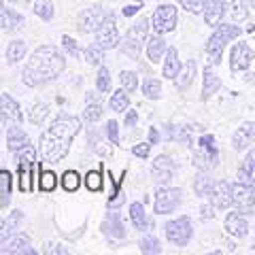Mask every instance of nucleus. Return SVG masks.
I'll list each match as a JSON object with an SVG mask.
<instances>
[{"mask_svg": "<svg viewBox=\"0 0 255 255\" xmlns=\"http://www.w3.org/2000/svg\"><path fill=\"white\" fill-rule=\"evenodd\" d=\"M109 107H111V111H115V113H124V111L130 109V96H128V92L124 87L117 92H111Z\"/></svg>", "mask_w": 255, "mask_h": 255, "instance_id": "nucleus-33", "label": "nucleus"}, {"mask_svg": "<svg viewBox=\"0 0 255 255\" xmlns=\"http://www.w3.org/2000/svg\"><path fill=\"white\" fill-rule=\"evenodd\" d=\"M60 45H62V49L70 55V58H79V55L83 53V49L77 45V41H75L73 36H68V34H62V38H60Z\"/></svg>", "mask_w": 255, "mask_h": 255, "instance_id": "nucleus-43", "label": "nucleus"}, {"mask_svg": "<svg viewBox=\"0 0 255 255\" xmlns=\"http://www.w3.org/2000/svg\"><path fill=\"white\" fill-rule=\"evenodd\" d=\"M255 60V51L247 43H234L230 49V68L238 73V70H247Z\"/></svg>", "mask_w": 255, "mask_h": 255, "instance_id": "nucleus-11", "label": "nucleus"}, {"mask_svg": "<svg viewBox=\"0 0 255 255\" xmlns=\"http://www.w3.org/2000/svg\"><path fill=\"white\" fill-rule=\"evenodd\" d=\"M4 9H6V6H4V0H0V15H2Z\"/></svg>", "mask_w": 255, "mask_h": 255, "instance_id": "nucleus-58", "label": "nucleus"}, {"mask_svg": "<svg viewBox=\"0 0 255 255\" xmlns=\"http://www.w3.org/2000/svg\"><path fill=\"white\" fill-rule=\"evenodd\" d=\"M221 90V77L213 66H206L202 73V100H209Z\"/></svg>", "mask_w": 255, "mask_h": 255, "instance_id": "nucleus-21", "label": "nucleus"}, {"mask_svg": "<svg viewBox=\"0 0 255 255\" xmlns=\"http://www.w3.org/2000/svg\"><path fill=\"white\" fill-rule=\"evenodd\" d=\"M21 223H23V213L19 209H15V211H11L9 215H6V217L0 221V245H4L11 236L17 234Z\"/></svg>", "mask_w": 255, "mask_h": 255, "instance_id": "nucleus-16", "label": "nucleus"}, {"mask_svg": "<svg viewBox=\"0 0 255 255\" xmlns=\"http://www.w3.org/2000/svg\"><path fill=\"white\" fill-rule=\"evenodd\" d=\"M30 145V136L26 134V130L15 124L9 128V132H6V149L11 151V153H17V151H21L23 147Z\"/></svg>", "mask_w": 255, "mask_h": 255, "instance_id": "nucleus-20", "label": "nucleus"}, {"mask_svg": "<svg viewBox=\"0 0 255 255\" xmlns=\"http://www.w3.org/2000/svg\"><path fill=\"white\" fill-rule=\"evenodd\" d=\"M232 206L247 215H251L255 206V185L241 183V181L232 183Z\"/></svg>", "mask_w": 255, "mask_h": 255, "instance_id": "nucleus-9", "label": "nucleus"}, {"mask_svg": "<svg viewBox=\"0 0 255 255\" xmlns=\"http://www.w3.org/2000/svg\"><path fill=\"white\" fill-rule=\"evenodd\" d=\"M66 68V58L55 45L36 47L21 70V81L26 87H41L55 81Z\"/></svg>", "mask_w": 255, "mask_h": 255, "instance_id": "nucleus-2", "label": "nucleus"}, {"mask_svg": "<svg viewBox=\"0 0 255 255\" xmlns=\"http://www.w3.org/2000/svg\"><path fill=\"white\" fill-rule=\"evenodd\" d=\"M102 230H105V234L111 236V238H126V226L122 221V215L117 211H111L107 213L105 221H102Z\"/></svg>", "mask_w": 255, "mask_h": 255, "instance_id": "nucleus-22", "label": "nucleus"}, {"mask_svg": "<svg viewBox=\"0 0 255 255\" xmlns=\"http://www.w3.org/2000/svg\"><path fill=\"white\" fill-rule=\"evenodd\" d=\"M179 70H181L179 51L174 49V47H168V51H166L164 60H162V75L166 79H172V81H174V77L179 75Z\"/></svg>", "mask_w": 255, "mask_h": 255, "instance_id": "nucleus-27", "label": "nucleus"}, {"mask_svg": "<svg viewBox=\"0 0 255 255\" xmlns=\"http://www.w3.org/2000/svg\"><path fill=\"white\" fill-rule=\"evenodd\" d=\"M102 105H100V100H92V102H87L85 105V111H83V119L85 122H90V124H96V122H100L102 119Z\"/></svg>", "mask_w": 255, "mask_h": 255, "instance_id": "nucleus-39", "label": "nucleus"}, {"mask_svg": "<svg viewBox=\"0 0 255 255\" xmlns=\"http://www.w3.org/2000/svg\"><path fill=\"white\" fill-rule=\"evenodd\" d=\"M198 73V64L196 60H185L181 64V70H179V75L174 77V85H177V90L183 92V90H187V87L194 83V77Z\"/></svg>", "mask_w": 255, "mask_h": 255, "instance_id": "nucleus-24", "label": "nucleus"}, {"mask_svg": "<svg viewBox=\"0 0 255 255\" xmlns=\"http://www.w3.org/2000/svg\"><path fill=\"white\" fill-rule=\"evenodd\" d=\"M177 19H179V9L174 4H159L153 17H151V28L157 34H168L177 28Z\"/></svg>", "mask_w": 255, "mask_h": 255, "instance_id": "nucleus-6", "label": "nucleus"}, {"mask_svg": "<svg viewBox=\"0 0 255 255\" xmlns=\"http://www.w3.org/2000/svg\"><path fill=\"white\" fill-rule=\"evenodd\" d=\"M60 183H62V187L66 189V191H77L79 185H81V177H79L77 170H66V172L62 174Z\"/></svg>", "mask_w": 255, "mask_h": 255, "instance_id": "nucleus-41", "label": "nucleus"}, {"mask_svg": "<svg viewBox=\"0 0 255 255\" xmlns=\"http://www.w3.org/2000/svg\"><path fill=\"white\" fill-rule=\"evenodd\" d=\"M105 134H107V138L111 140V145H119V124L115 122V119L107 122V126H105Z\"/></svg>", "mask_w": 255, "mask_h": 255, "instance_id": "nucleus-47", "label": "nucleus"}, {"mask_svg": "<svg viewBox=\"0 0 255 255\" xmlns=\"http://www.w3.org/2000/svg\"><path fill=\"white\" fill-rule=\"evenodd\" d=\"M0 111H2V113L9 117V122H13V124H21L23 122L21 107L17 105V100H15L11 94H2V96H0Z\"/></svg>", "mask_w": 255, "mask_h": 255, "instance_id": "nucleus-26", "label": "nucleus"}, {"mask_svg": "<svg viewBox=\"0 0 255 255\" xmlns=\"http://www.w3.org/2000/svg\"><path fill=\"white\" fill-rule=\"evenodd\" d=\"M166 230V238L174 245V247H185L191 236H194V223L187 215H181V217H174L164 226Z\"/></svg>", "mask_w": 255, "mask_h": 255, "instance_id": "nucleus-4", "label": "nucleus"}, {"mask_svg": "<svg viewBox=\"0 0 255 255\" xmlns=\"http://www.w3.org/2000/svg\"><path fill=\"white\" fill-rule=\"evenodd\" d=\"M128 213H130V221L132 226L140 230V232H145V230H149L153 223H151L149 215H147V209H145V202H132L130 209H128Z\"/></svg>", "mask_w": 255, "mask_h": 255, "instance_id": "nucleus-25", "label": "nucleus"}, {"mask_svg": "<svg viewBox=\"0 0 255 255\" xmlns=\"http://www.w3.org/2000/svg\"><path fill=\"white\" fill-rule=\"evenodd\" d=\"M251 4H253V9H255V0H251Z\"/></svg>", "mask_w": 255, "mask_h": 255, "instance_id": "nucleus-59", "label": "nucleus"}, {"mask_svg": "<svg viewBox=\"0 0 255 255\" xmlns=\"http://www.w3.org/2000/svg\"><path fill=\"white\" fill-rule=\"evenodd\" d=\"M34 15L41 17L43 21H51L55 9H53V2L51 0H34Z\"/></svg>", "mask_w": 255, "mask_h": 255, "instance_id": "nucleus-37", "label": "nucleus"}, {"mask_svg": "<svg viewBox=\"0 0 255 255\" xmlns=\"http://www.w3.org/2000/svg\"><path fill=\"white\" fill-rule=\"evenodd\" d=\"M11 189H13V177L9 170L0 168V209H6L11 202Z\"/></svg>", "mask_w": 255, "mask_h": 255, "instance_id": "nucleus-30", "label": "nucleus"}, {"mask_svg": "<svg viewBox=\"0 0 255 255\" xmlns=\"http://www.w3.org/2000/svg\"><path fill=\"white\" fill-rule=\"evenodd\" d=\"M209 202L217 211L230 209V206H232V183H228V181H215L213 191H211V196H209Z\"/></svg>", "mask_w": 255, "mask_h": 255, "instance_id": "nucleus-13", "label": "nucleus"}, {"mask_svg": "<svg viewBox=\"0 0 255 255\" xmlns=\"http://www.w3.org/2000/svg\"><path fill=\"white\" fill-rule=\"evenodd\" d=\"M96 90L102 94H109L113 90V81H111V68L107 66H98V75H96Z\"/></svg>", "mask_w": 255, "mask_h": 255, "instance_id": "nucleus-36", "label": "nucleus"}, {"mask_svg": "<svg viewBox=\"0 0 255 255\" xmlns=\"http://www.w3.org/2000/svg\"><path fill=\"white\" fill-rule=\"evenodd\" d=\"M38 187H41V191H53L58 187V177H55V172L41 170V174H38Z\"/></svg>", "mask_w": 255, "mask_h": 255, "instance_id": "nucleus-42", "label": "nucleus"}, {"mask_svg": "<svg viewBox=\"0 0 255 255\" xmlns=\"http://www.w3.org/2000/svg\"><path fill=\"white\" fill-rule=\"evenodd\" d=\"M0 85H2V81H0Z\"/></svg>", "mask_w": 255, "mask_h": 255, "instance_id": "nucleus-61", "label": "nucleus"}, {"mask_svg": "<svg viewBox=\"0 0 255 255\" xmlns=\"http://www.w3.org/2000/svg\"><path fill=\"white\" fill-rule=\"evenodd\" d=\"M213 211H215V206H213L211 202H209V204H204L202 209H200V213H202V219H213V217H215V213H213Z\"/></svg>", "mask_w": 255, "mask_h": 255, "instance_id": "nucleus-54", "label": "nucleus"}, {"mask_svg": "<svg viewBox=\"0 0 255 255\" xmlns=\"http://www.w3.org/2000/svg\"><path fill=\"white\" fill-rule=\"evenodd\" d=\"M194 168L200 170V172H209L211 168H215V166L219 164V151L217 147L215 149H204V147H198L194 151Z\"/></svg>", "mask_w": 255, "mask_h": 255, "instance_id": "nucleus-15", "label": "nucleus"}, {"mask_svg": "<svg viewBox=\"0 0 255 255\" xmlns=\"http://www.w3.org/2000/svg\"><path fill=\"white\" fill-rule=\"evenodd\" d=\"M183 200V191L177 187L168 185H159L153 198V213L155 215H170L179 209V204Z\"/></svg>", "mask_w": 255, "mask_h": 255, "instance_id": "nucleus-5", "label": "nucleus"}, {"mask_svg": "<svg viewBox=\"0 0 255 255\" xmlns=\"http://www.w3.org/2000/svg\"><path fill=\"white\" fill-rule=\"evenodd\" d=\"M226 2L223 0H204L202 4V17L206 21V26H217V23H221L223 15H226Z\"/></svg>", "mask_w": 255, "mask_h": 255, "instance_id": "nucleus-18", "label": "nucleus"}, {"mask_svg": "<svg viewBox=\"0 0 255 255\" xmlns=\"http://www.w3.org/2000/svg\"><path fill=\"white\" fill-rule=\"evenodd\" d=\"M226 13H230V19H232V21H245L247 15H249L245 0H232L230 6L226 9Z\"/></svg>", "mask_w": 255, "mask_h": 255, "instance_id": "nucleus-38", "label": "nucleus"}, {"mask_svg": "<svg viewBox=\"0 0 255 255\" xmlns=\"http://www.w3.org/2000/svg\"><path fill=\"white\" fill-rule=\"evenodd\" d=\"M107 17H109V11H105L100 4L87 6V9H83L81 13H79L77 28L81 30L83 34H96V30L107 21Z\"/></svg>", "mask_w": 255, "mask_h": 255, "instance_id": "nucleus-7", "label": "nucleus"}, {"mask_svg": "<svg viewBox=\"0 0 255 255\" xmlns=\"http://www.w3.org/2000/svg\"><path fill=\"white\" fill-rule=\"evenodd\" d=\"M23 23H26V17H23L19 11H15L13 6H11V9H4L2 15H0V28H2L4 32H15V30H19Z\"/></svg>", "mask_w": 255, "mask_h": 255, "instance_id": "nucleus-28", "label": "nucleus"}, {"mask_svg": "<svg viewBox=\"0 0 255 255\" xmlns=\"http://www.w3.org/2000/svg\"><path fill=\"white\" fill-rule=\"evenodd\" d=\"M241 164H245V166H251V168H255V147L247 151V155L243 157V162H241Z\"/></svg>", "mask_w": 255, "mask_h": 255, "instance_id": "nucleus-52", "label": "nucleus"}, {"mask_svg": "<svg viewBox=\"0 0 255 255\" xmlns=\"http://www.w3.org/2000/svg\"><path fill=\"white\" fill-rule=\"evenodd\" d=\"M215 142H217V140H215L213 134H202L200 140H198V147H204V149H215V147H217V145H215Z\"/></svg>", "mask_w": 255, "mask_h": 255, "instance_id": "nucleus-51", "label": "nucleus"}, {"mask_svg": "<svg viewBox=\"0 0 255 255\" xmlns=\"http://www.w3.org/2000/svg\"><path fill=\"white\" fill-rule=\"evenodd\" d=\"M85 185L90 191H100L102 189V174L98 170H90L85 174Z\"/></svg>", "mask_w": 255, "mask_h": 255, "instance_id": "nucleus-46", "label": "nucleus"}, {"mask_svg": "<svg viewBox=\"0 0 255 255\" xmlns=\"http://www.w3.org/2000/svg\"><path fill=\"white\" fill-rule=\"evenodd\" d=\"M26 51H28L26 41H21V38H15V41H11L9 47H6V64H11V66L19 64L23 58H26Z\"/></svg>", "mask_w": 255, "mask_h": 255, "instance_id": "nucleus-29", "label": "nucleus"}, {"mask_svg": "<svg viewBox=\"0 0 255 255\" xmlns=\"http://www.w3.org/2000/svg\"><path fill=\"white\" fill-rule=\"evenodd\" d=\"M253 140H255V122H243L232 136V147L234 151H245Z\"/></svg>", "mask_w": 255, "mask_h": 255, "instance_id": "nucleus-17", "label": "nucleus"}, {"mask_svg": "<svg viewBox=\"0 0 255 255\" xmlns=\"http://www.w3.org/2000/svg\"><path fill=\"white\" fill-rule=\"evenodd\" d=\"M81 132V119L68 113H60L49 128L38 136V155L47 164H58L70 151V142Z\"/></svg>", "mask_w": 255, "mask_h": 255, "instance_id": "nucleus-1", "label": "nucleus"}, {"mask_svg": "<svg viewBox=\"0 0 255 255\" xmlns=\"http://www.w3.org/2000/svg\"><path fill=\"white\" fill-rule=\"evenodd\" d=\"M149 142H151V145H157V142H159V132H157V128H151V130H149Z\"/></svg>", "mask_w": 255, "mask_h": 255, "instance_id": "nucleus-55", "label": "nucleus"}, {"mask_svg": "<svg viewBox=\"0 0 255 255\" xmlns=\"http://www.w3.org/2000/svg\"><path fill=\"white\" fill-rule=\"evenodd\" d=\"M213 185H215V181L206 172L198 174V177L194 179V191H196L198 198H209L211 191H213Z\"/></svg>", "mask_w": 255, "mask_h": 255, "instance_id": "nucleus-35", "label": "nucleus"}, {"mask_svg": "<svg viewBox=\"0 0 255 255\" xmlns=\"http://www.w3.org/2000/svg\"><path fill=\"white\" fill-rule=\"evenodd\" d=\"M6 247L0 249V253H11V255H36V249L32 247L30 236L26 234H15L4 243Z\"/></svg>", "mask_w": 255, "mask_h": 255, "instance_id": "nucleus-14", "label": "nucleus"}, {"mask_svg": "<svg viewBox=\"0 0 255 255\" xmlns=\"http://www.w3.org/2000/svg\"><path fill=\"white\" fill-rule=\"evenodd\" d=\"M151 142L149 140H145V142H138V145H134L132 147V153L136 155V157H140V159H147L149 155H151Z\"/></svg>", "mask_w": 255, "mask_h": 255, "instance_id": "nucleus-48", "label": "nucleus"}, {"mask_svg": "<svg viewBox=\"0 0 255 255\" xmlns=\"http://www.w3.org/2000/svg\"><path fill=\"white\" fill-rule=\"evenodd\" d=\"M187 13H202V0H179Z\"/></svg>", "mask_w": 255, "mask_h": 255, "instance_id": "nucleus-49", "label": "nucleus"}, {"mask_svg": "<svg viewBox=\"0 0 255 255\" xmlns=\"http://www.w3.org/2000/svg\"><path fill=\"white\" fill-rule=\"evenodd\" d=\"M96 43H98L102 49H117L119 43H122V34H119L117 28V15L109 13L107 21L96 30Z\"/></svg>", "mask_w": 255, "mask_h": 255, "instance_id": "nucleus-8", "label": "nucleus"}, {"mask_svg": "<svg viewBox=\"0 0 255 255\" xmlns=\"http://www.w3.org/2000/svg\"><path fill=\"white\" fill-rule=\"evenodd\" d=\"M23 2H32V0H23Z\"/></svg>", "mask_w": 255, "mask_h": 255, "instance_id": "nucleus-60", "label": "nucleus"}, {"mask_svg": "<svg viewBox=\"0 0 255 255\" xmlns=\"http://www.w3.org/2000/svg\"><path fill=\"white\" fill-rule=\"evenodd\" d=\"M124 124H126V128H134L138 124V113L134 109H128L126 111V117H124Z\"/></svg>", "mask_w": 255, "mask_h": 255, "instance_id": "nucleus-50", "label": "nucleus"}, {"mask_svg": "<svg viewBox=\"0 0 255 255\" xmlns=\"http://www.w3.org/2000/svg\"><path fill=\"white\" fill-rule=\"evenodd\" d=\"M174 172H177V162L170 157V155H157L153 159V164H151V177L157 185H168L172 181Z\"/></svg>", "mask_w": 255, "mask_h": 255, "instance_id": "nucleus-10", "label": "nucleus"}, {"mask_svg": "<svg viewBox=\"0 0 255 255\" xmlns=\"http://www.w3.org/2000/svg\"><path fill=\"white\" fill-rule=\"evenodd\" d=\"M140 92L147 100H159L162 98V81L155 77H147L140 85Z\"/></svg>", "mask_w": 255, "mask_h": 255, "instance_id": "nucleus-32", "label": "nucleus"}, {"mask_svg": "<svg viewBox=\"0 0 255 255\" xmlns=\"http://www.w3.org/2000/svg\"><path fill=\"white\" fill-rule=\"evenodd\" d=\"M149 30H151V19L145 17V15H140V17L134 21V26H132V32L136 34L140 41H145V38H149Z\"/></svg>", "mask_w": 255, "mask_h": 255, "instance_id": "nucleus-44", "label": "nucleus"}, {"mask_svg": "<svg viewBox=\"0 0 255 255\" xmlns=\"http://www.w3.org/2000/svg\"><path fill=\"white\" fill-rule=\"evenodd\" d=\"M105 51L107 49H102L98 43H90L83 49V60L90 64V66H100L102 60H105Z\"/></svg>", "mask_w": 255, "mask_h": 255, "instance_id": "nucleus-34", "label": "nucleus"}, {"mask_svg": "<svg viewBox=\"0 0 255 255\" xmlns=\"http://www.w3.org/2000/svg\"><path fill=\"white\" fill-rule=\"evenodd\" d=\"M6 124H9V117H6L2 111H0V134L4 132V128H6Z\"/></svg>", "mask_w": 255, "mask_h": 255, "instance_id": "nucleus-56", "label": "nucleus"}, {"mask_svg": "<svg viewBox=\"0 0 255 255\" xmlns=\"http://www.w3.org/2000/svg\"><path fill=\"white\" fill-rule=\"evenodd\" d=\"M166 51H168V43H166L164 34H151L147 38V58L151 64H162Z\"/></svg>", "mask_w": 255, "mask_h": 255, "instance_id": "nucleus-19", "label": "nucleus"}, {"mask_svg": "<svg viewBox=\"0 0 255 255\" xmlns=\"http://www.w3.org/2000/svg\"><path fill=\"white\" fill-rule=\"evenodd\" d=\"M47 115H49V105L47 102H32L28 107V122L34 126H41Z\"/></svg>", "mask_w": 255, "mask_h": 255, "instance_id": "nucleus-31", "label": "nucleus"}, {"mask_svg": "<svg viewBox=\"0 0 255 255\" xmlns=\"http://www.w3.org/2000/svg\"><path fill=\"white\" fill-rule=\"evenodd\" d=\"M138 11H140V4H126L122 9V13L126 15V17H132V15H136Z\"/></svg>", "mask_w": 255, "mask_h": 255, "instance_id": "nucleus-53", "label": "nucleus"}, {"mask_svg": "<svg viewBox=\"0 0 255 255\" xmlns=\"http://www.w3.org/2000/svg\"><path fill=\"white\" fill-rule=\"evenodd\" d=\"M117 49L122 51V55H126V58L138 60V58H140V51H142V41L130 30V32H128V34L122 38V43H119Z\"/></svg>", "mask_w": 255, "mask_h": 255, "instance_id": "nucleus-23", "label": "nucleus"}, {"mask_svg": "<svg viewBox=\"0 0 255 255\" xmlns=\"http://www.w3.org/2000/svg\"><path fill=\"white\" fill-rule=\"evenodd\" d=\"M140 251L142 253H162V245H159V241L155 236H151V234H145L142 236V241H140Z\"/></svg>", "mask_w": 255, "mask_h": 255, "instance_id": "nucleus-45", "label": "nucleus"}, {"mask_svg": "<svg viewBox=\"0 0 255 255\" xmlns=\"http://www.w3.org/2000/svg\"><path fill=\"white\" fill-rule=\"evenodd\" d=\"M119 83H122V87L128 94H132L138 87V75L134 73V70H122V75H119Z\"/></svg>", "mask_w": 255, "mask_h": 255, "instance_id": "nucleus-40", "label": "nucleus"}, {"mask_svg": "<svg viewBox=\"0 0 255 255\" xmlns=\"http://www.w3.org/2000/svg\"><path fill=\"white\" fill-rule=\"evenodd\" d=\"M241 34H243V30H241V26H236L234 21L232 23H230V21H221V23L215 26V30L211 32V36L206 38V47H204L206 58H209V62L213 64V66H217V64L221 62L226 45L236 41Z\"/></svg>", "mask_w": 255, "mask_h": 255, "instance_id": "nucleus-3", "label": "nucleus"}, {"mask_svg": "<svg viewBox=\"0 0 255 255\" xmlns=\"http://www.w3.org/2000/svg\"><path fill=\"white\" fill-rule=\"evenodd\" d=\"M223 228H226V234L234 236V238H245L249 234V221H247L243 211H230L223 219Z\"/></svg>", "mask_w": 255, "mask_h": 255, "instance_id": "nucleus-12", "label": "nucleus"}, {"mask_svg": "<svg viewBox=\"0 0 255 255\" xmlns=\"http://www.w3.org/2000/svg\"><path fill=\"white\" fill-rule=\"evenodd\" d=\"M85 100H87V102H92V100H100V96H98V94H94V92H87Z\"/></svg>", "mask_w": 255, "mask_h": 255, "instance_id": "nucleus-57", "label": "nucleus"}]
</instances>
